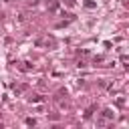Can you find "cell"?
<instances>
[{
  "label": "cell",
  "instance_id": "cell-1",
  "mask_svg": "<svg viewBox=\"0 0 129 129\" xmlns=\"http://www.w3.org/2000/svg\"><path fill=\"white\" fill-rule=\"evenodd\" d=\"M103 115H105V117H107V119H111V117H113V113H111V111H109V109H107V111H103Z\"/></svg>",
  "mask_w": 129,
  "mask_h": 129
}]
</instances>
